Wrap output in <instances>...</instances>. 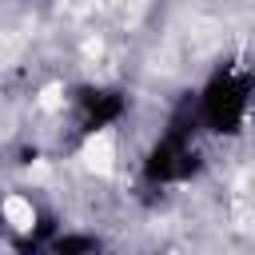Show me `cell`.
I'll return each mask as SVG.
<instances>
[{
    "label": "cell",
    "instance_id": "1",
    "mask_svg": "<svg viewBox=\"0 0 255 255\" xmlns=\"http://www.w3.org/2000/svg\"><path fill=\"white\" fill-rule=\"evenodd\" d=\"M251 112V72L243 64L235 68H215L211 80L195 92L191 100V120L199 135H239Z\"/></svg>",
    "mask_w": 255,
    "mask_h": 255
},
{
    "label": "cell",
    "instance_id": "2",
    "mask_svg": "<svg viewBox=\"0 0 255 255\" xmlns=\"http://www.w3.org/2000/svg\"><path fill=\"white\" fill-rule=\"evenodd\" d=\"M72 104V128H76V139L84 135H96V131H120L124 120L131 116V96L116 84H80L72 88L68 96Z\"/></svg>",
    "mask_w": 255,
    "mask_h": 255
},
{
    "label": "cell",
    "instance_id": "3",
    "mask_svg": "<svg viewBox=\"0 0 255 255\" xmlns=\"http://www.w3.org/2000/svg\"><path fill=\"white\" fill-rule=\"evenodd\" d=\"M44 255H104V243L88 227H56L52 239L44 243Z\"/></svg>",
    "mask_w": 255,
    "mask_h": 255
},
{
    "label": "cell",
    "instance_id": "4",
    "mask_svg": "<svg viewBox=\"0 0 255 255\" xmlns=\"http://www.w3.org/2000/svg\"><path fill=\"white\" fill-rule=\"evenodd\" d=\"M4 255H44V247H36V243H24V239H16Z\"/></svg>",
    "mask_w": 255,
    "mask_h": 255
},
{
    "label": "cell",
    "instance_id": "5",
    "mask_svg": "<svg viewBox=\"0 0 255 255\" xmlns=\"http://www.w3.org/2000/svg\"><path fill=\"white\" fill-rule=\"evenodd\" d=\"M0 235H8V223H4V191H0Z\"/></svg>",
    "mask_w": 255,
    "mask_h": 255
},
{
    "label": "cell",
    "instance_id": "6",
    "mask_svg": "<svg viewBox=\"0 0 255 255\" xmlns=\"http://www.w3.org/2000/svg\"><path fill=\"white\" fill-rule=\"evenodd\" d=\"M147 255H179V251H147Z\"/></svg>",
    "mask_w": 255,
    "mask_h": 255
}]
</instances>
